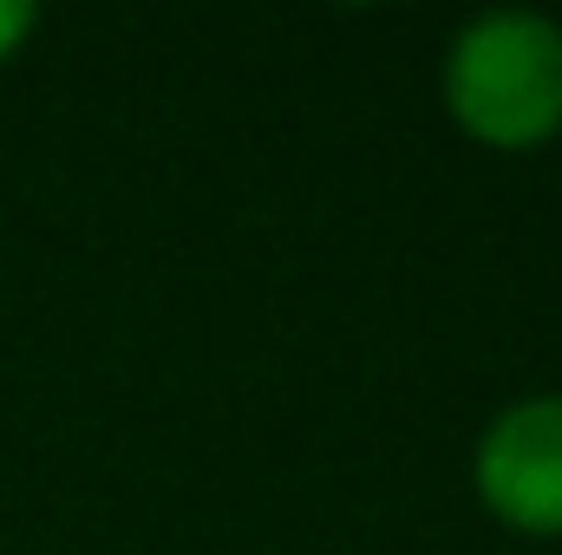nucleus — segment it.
Masks as SVG:
<instances>
[{
    "instance_id": "nucleus-1",
    "label": "nucleus",
    "mask_w": 562,
    "mask_h": 555,
    "mask_svg": "<svg viewBox=\"0 0 562 555\" xmlns=\"http://www.w3.org/2000/svg\"><path fill=\"white\" fill-rule=\"evenodd\" d=\"M445 105L477 144H543L562 125V26L543 13L471 20L445 59Z\"/></svg>"
},
{
    "instance_id": "nucleus-2",
    "label": "nucleus",
    "mask_w": 562,
    "mask_h": 555,
    "mask_svg": "<svg viewBox=\"0 0 562 555\" xmlns=\"http://www.w3.org/2000/svg\"><path fill=\"white\" fill-rule=\"evenodd\" d=\"M477 497L524 536H562V399H524L484 431Z\"/></svg>"
},
{
    "instance_id": "nucleus-3",
    "label": "nucleus",
    "mask_w": 562,
    "mask_h": 555,
    "mask_svg": "<svg viewBox=\"0 0 562 555\" xmlns=\"http://www.w3.org/2000/svg\"><path fill=\"white\" fill-rule=\"evenodd\" d=\"M33 20H40V13H33L26 0H0V59H7V53L33 33Z\"/></svg>"
}]
</instances>
